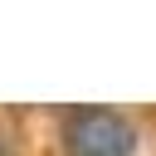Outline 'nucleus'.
Returning <instances> with one entry per match:
<instances>
[{
	"label": "nucleus",
	"instance_id": "1",
	"mask_svg": "<svg viewBox=\"0 0 156 156\" xmlns=\"http://www.w3.org/2000/svg\"><path fill=\"white\" fill-rule=\"evenodd\" d=\"M63 146L68 156H132L136 127L112 107H73L63 117Z\"/></svg>",
	"mask_w": 156,
	"mask_h": 156
}]
</instances>
